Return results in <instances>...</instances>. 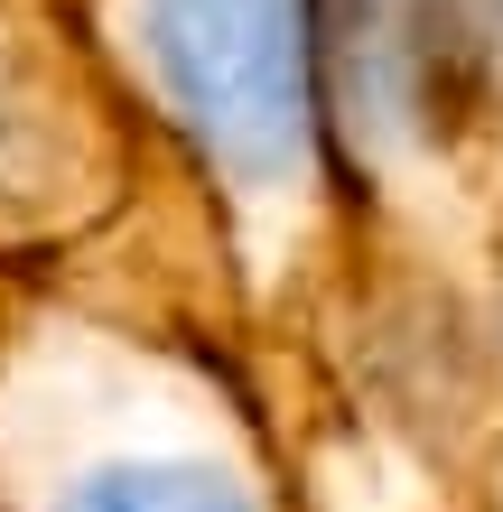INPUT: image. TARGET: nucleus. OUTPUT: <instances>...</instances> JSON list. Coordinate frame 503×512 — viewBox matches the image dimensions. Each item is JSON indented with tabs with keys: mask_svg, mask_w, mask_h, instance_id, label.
I'll return each instance as SVG.
<instances>
[{
	"mask_svg": "<svg viewBox=\"0 0 503 512\" xmlns=\"http://www.w3.org/2000/svg\"><path fill=\"white\" fill-rule=\"evenodd\" d=\"M187 168L75 0H0V270L66 280Z\"/></svg>",
	"mask_w": 503,
	"mask_h": 512,
	"instance_id": "obj_3",
	"label": "nucleus"
},
{
	"mask_svg": "<svg viewBox=\"0 0 503 512\" xmlns=\"http://www.w3.org/2000/svg\"><path fill=\"white\" fill-rule=\"evenodd\" d=\"M327 382L429 512H485L503 401V0H317Z\"/></svg>",
	"mask_w": 503,
	"mask_h": 512,
	"instance_id": "obj_1",
	"label": "nucleus"
},
{
	"mask_svg": "<svg viewBox=\"0 0 503 512\" xmlns=\"http://www.w3.org/2000/svg\"><path fill=\"white\" fill-rule=\"evenodd\" d=\"M485 512H503V401H494V494H485Z\"/></svg>",
	"mask_w": 503,
	"mask_h": 512,
	"instance_id": "obj_4",
	"label": "nucleus"
},
{
	"mask_svg": "<svg viewBox=\"0 0 503 512\" xmlns=\"http://www.w3.org/2000/svg\"><path fill=\"white\" fill-rule=\"evenodd\" d=\"M317 447L252 336L0 270V512H317Z\"/></svg>",
	"mask_w": 503,
	"mask_h": 512,
	"instance_id": "obj_2",
	"label": "nucleus"
}]
</instances>
